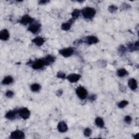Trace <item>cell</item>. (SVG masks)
<instances>
[{"instance_id":"obj_1","label":"cell","mask_w":139,"mask_h":139,"mask_svg":"<svg viewBox=\"0 0 139 139\" xmlns=\"http://www.w3.org/2000/svg\"><path fill=\"white\" fill-rule=\"evenodd\" d=\"M83 17L86 19H91L96 15V10L91 7H85L81 10Z\"/></svg>"},{"instance_id":"obj_2","label":"cell","mask_w":139,"mask_h":139,"mask_svg":"<svg viewBox=\"0 0 139 139\" xmlns=\"http://www.w3.org/2000/svg\"><path fill=\"white\" fill-rule=\"evenodd\" d=\"M76 94L77 96L82 100H85L88 96V91L83 87H79L76 89Z\"/></svg>"},{"instance_id":"obj_3","label":"cell","mask_w":139,"mask_h":139,"mask_svg":"<svg viewBox=\"0 0 139 139\" xmlns=\"http://www.w3.org/2000/svg\"><path fill=\"white\" fill-rule=\"evenodd\" d=\"M18 114L23 120H27L31 115V112L28 108L23 107L19 109L18 110Z\"/></svg>"},{"instance_id":"obj_4","label":"cell","mask_w":139,"mask_h":139,"mask_svg":"<svg viewBox=\"0 0 139 139\" xmlns=\"http://www.w3.org/2000/svg\"><path fill=\"white\" fill-rule=\"evenodd\" d=\"M10 138L12 139H23L25 138V134L22 131L16 130L11 132Z\"/></svg>"},{"instance_id":"obj_5","label":"cell","mask_w":139,"mask_h":139,"mask_svg":"<svg viewBox=\"0 0 139 139\" xmlns=\"http://www.w3.org/2000/svg\"><path fill=\"white\" fill-rule=\"evenodd\" d=\"M59 54L61 55L65 58H68L71 57L74 53V50L72 47L65 48L59 51Z\"/></svg>"},{"instance_id":"obj_6","label":"cell","mask_w":139,"mask_h":139,"mask_svg":"<svg viewBox=\"0 0 139 139\" xmlns=\"http://www.w3.org/2000/svg\"><path fill=\"white\" fill-rule=\"evenodd\" d=\"M44 66H45V65L43 59H37V61H35L32 64V68L33 69L37 70L42 69Z\"/></svg>"},{"instance_id":"obj_7","label":"cell","mask_w":139,"mask_h":139,"mask_svg":"<svg viewBox=\"0 0 139 139\" xmlns=\"http://www.w3.org/2000/svg\"><path fill=\"white\" fill-rule=\"evenodd\" d=\"M34 21V19L28 15H25L21 17L20 20V22L23 25H27L29 23L32 24L33 23Z\"/></svg>"},{"instance_id":"obj_8","label":"cell","mask_w":139,"mask_h":139,"mask_svg":"<svg viewBox=\"0 0 139 139\" xmlns=\"http://www.w3.org/2000/svg\"><path fill=\"white\" fill-rule=\"evenodd\" d=\"M99 42V39L95 36H88L85 38L84 40V43H85L88 45L95 44Z\"/></svg>"},{"instance_id":"obj_9","label":"cell","mask_w":139,"mask_h":139,"mask_svg":"<svg viewBox=\"0 0 139 139\" xmlns=\"http://www.w3.org/2000/svg\"><path fill=\"white\" fill-rule=\"evenodd\" d=\"M81 78V76L79 74H72L69 75L68 77H67V79L68 80L71 82V83H76L77 82L80 78Z\"/></svg>"},{"instance_id":"obj_10","label":"cell","mask_w":139,"mask_h":139,"mask_svg":"<svg viewBox=\"0 0 139 139\" xmlns=\"http://www.w3.org/2000/svg\"><path fill=\"white\" fill-rule=\"evenodd\" d=\"M57 128L59 132L61 133H65L68 130V127L67 124L64 121H61L58 124Z\"/></svg>"},{"instance_id":"obj_11","label":"cell","mask_w":139,"mask_h":139,"mask_svg":"<svg viewBox=\"0 0 139 139\" xmlns=\"http://www.w3.org/2000/svg\"><path fill=\"white\" fill-rule=\"evenodd\" d=\"M40 29V25L38 23H32L28 27V30L33 34H36Z\"/></svg>"},{"instance_id":"obj_12","label":"cell","mask_w":139,"mask_h":139,"mask_svg":"<svg viewBox=\"0 0 139 139\" xmlns=\"http://www.w3.org/2000/svg\"><path fill=\"white\" fill-rule=\"evenodd\" d=\"M75 21V20L74 19H73L72 18H71L70 20L68 21L67 22L63 23L61 26L62 29L63 31H68L70 30L71 27L72 25L74 23Z\"/></svg>"},{"instance_id":"obj_13","label":"cell","mask_w":139,"mask_h":139,"mask_svg":"<svg viewBox=\"0 0 139 139\" xmlns=\"http://www.w3.org/2000/svg\"><path fill=\"white\" fill-rule=\"evenodd\" d=\"M9 33L6 29L2 30L0 32V39L2 41H7L9 38Z\"/></svg>"},{"instance_id":"obj_14","label":"cell","mask_w":139,"mask_h":139,"mask_svg":"<svg viewBox=\"0 0 139 139\" xmlns=\"http://www.w3.org/2000/svg\"><path fill=\"white\" fill-rule=\"evenodd\" d=\"M43 60L44 61L45 66H48L51 65V64H53L55 62L56 58L54 56H52L51 55H48L45 58H44Z\"/></svg>"},{"instance_id":"obj_15","label":"cell","mask_w":139,"mask_h":139,"mask_svg":"<svg viewBox=\"0 0 139 139\" xmlns=\"http://www.w3.org/2000/svg\"><path fill=\"white\" fill-rule=\"evenodd\" d=\"M128 84L129 88L133 91H135L137 88V83L134 78H130L128 81Z\"/></svg>"},{"instance_id":"obj_16","label":"cell","mask_w":139,"mask_h":139,"mask_svg":"<svg viewBox=\"0 0 139 139\" xmlns=\"http://www.w3.org/2000/svg\"><path fill=\"white\" fill-rule=\"evenodd\" d=\"M18 112V111L16 110H10L7 112L5 115V117L7 119H8L10 120H14L16 117V115Z\"/></svg>"},{"instance_id":"obj_17","label":"cell","mask_w":139,"mask_h":139,"mask_svg":"<svg viewBox=\"0 0 139 139\" xmlns=\"http://www.w3.org/2000/svg\"><path fill=\"white\" fill-rule=\"evenodd\" d=\"M32 41L38 46H41L45 42V40L42 37H37L33 39Z\"/></svg>"},{"instance_id":"obj_18","label":"cell","mask_w":139,"mask_h":139,"mask_svg":"<svg viewBox=\"0 0 139 139\" xmlns=\"http://www.w3.org/2000/svg\"><path fill=\"white\" fill-rule=\"evenodd\" d=\"M128 48L130 52H133L135 51H138L139 49L138 42L136 41L134 43H130L128 45Z\"/></svg>"},{"instance_id":"obj_19","label":"cell","mask_w":139,"mask_h":139,"mask_svg":"<svg viewBox=\"0 0 139 139\" xmlns=\"http://www.w3.org/2000/svg\"><path fill=\"white\" fill-rule=\"evenodd\" d=\"M95 124L97 126L100 128H103L104 127V122L101 117H98L95 119Z\"/></svg>"},{"instance_id":"obj_20","label":"cell","mask_w":139,"mask_h":139,"mask_svg":"<svg viewBox=\"0 0 139 139\" xmlns=\"http://www.w3.org/2000/svg\"><path fill=\"white\" fill-rule=\"evenodd\" d=\"M14 82V79L10 76L5 77L2 81V84L3 85H9Z\"/></svg>"},{"instance_id":"obj_21","label":"cell","mask_w":139,"mask_h":139,"mask_svg":"<svg viewBox=\"0 0 139 139\" xmlns=\"http://www.w3.org/2000/svg\"><path fill=\"white\" fill-rule=\"evenodd\" d=\"M128 74V72L124 69H120L118 70V71H117V75L120 77H123Z\"/></svg>"},{"instance_id":"obj_22","label":"cell","mask_w":139,"mask_h":139,"mask_svg":"<svg viewBox=\"0 0 139 139\" xmlns=\"http://www.w3.org/2000/svg\"><path fill=\"white\" fill-rule=\"evenodd\" d=\"M41 88V85L39 84H37V83L33 84L31 86V90L33 92H38V91L40 90Z\"/></svg>"},{"instance_id":"obj_23","label":"cell","mask_w":139,"mask_h":139,"mask_svg":"<svg viewBox=\"0 0 139 139\" xmlns=\"http://www.w3.org/2000/svg\"><path fill=\"white\" fill-rule=\"evenodd\" d=\"M81 13V10H79L77 9H75L72 13V14H71L72 15V18L73 19H74L75 20H76L77 19H78L79 17V15H80Z\"/></svg>"},{"instance_id":"obj_24","label":"cell","mask_w":139,"mask_h":139,"mask_svg":"<svg viewBox=\"0 0 139 139\" xmlns=\"http://www.w3.org/2000/svg\"><path fill=\"white\" fill-rule=\"evenodd\" d=\"M129 102L126 100H123L121 101L120 103H118L117 104L118 107L120 109H123L125 108L128 104Z\"/></svg>"},{"instance_id":"obj_25","label":"cell","mask_w":139,"mask_h":139,"mask_svg":"<svg viewBox=\"0 0 139 139\" xmlns=\"http://www.w3.org/2000/svg\"><path fill=\"white\" fill-rule=\"evenodd\" d=\"M91 133H92V130L89 128H85L84 130V135L86 137L90 136Z\"/></svg>"},{"instance_id":"obj_26","label":"cell","mask_w":139,"mask_h":139,"mask_svg":"<svg viewBox=\"0 0 139 139\" xmlns=\"http://www.w3.org/2000/svg\"><path fill=\"white\" fill-rule=\"evenodd\" d=\"M117 7L115 5H111L108 7V10L111 13H114L117 10Z\"/></svg>"},{"instance_id":"obj_27","label":"cell","mask_w":139,"mask_h":139,"mask_svg":"<svg viewBox=\"0 0 139 139\" xmlns=\"http://www.w3.org/2000/svg\"><path fill=\"white\" fill-rule=\"evenodd\" d=\"M126 48H125L123 45H121L118 48V53L121 55H123V53H124L126 51Z\"/></svg>"},{"instance_id":"obj_28","label":"cell","mask_w":139,"mask_h":139,"mask_svg":"<svg viewBox=\"0 0 139 139\" xmlns=\"http://www.w3.org/2000/svg\"><path fill=\"white\" fill-rule=\"evenodd\" d=\"M57 77L58 78H61V79H65L66 78V75L65 73L60 71L58 72L57 74Z\"/></svg>"},{"instance_id":"obj_29","label":"cell","mask_w":139,"mask_h":139,"mask_svg":"<svg viewBox=\"0 0 139 139\" xmlns=\"http://www.w3.org/2000/svg\"><path fill=\"white\" fill-rule=\"evenodd\" d=\"M14 92H13V91H11V90H8L5 93L6 97H8V98H12L13 96H14Z\"/></svg>"},{"instance_id":"obj_30","label":"cell","mask_w":139,"mask_h":139,"mask_svg":"<svg viewBox=\"0 0 139 139\" xmlns=\"http://www.w3.org/2000/svg\"><path fill=\"white\" fill-rule=\"evenodd\" d=\"M132 121V118L130 116H126L124 117V122L127 124H130Z\"/></svg>"},{"instance_id":"obj_31","label":"cell","mask_w":139,"mask_h":139,"mask_svg":"<svg viewBox=\"0 0 139 139\" xmlns=\"http://www.w3.org/2000/svg\"><path fill=\"white\" fill-rule=\"evenodd\" d=\"M83 43H84L83 40H82V39H77V40H76V41H75V42H74V44L75 45L78 46L80 44H82Z\"/></svg>"},{"instance_id":"obj_32","label":"cell","mask_w":139,"mask_h":139,"mask_svg":"<svg viewBox=\"0 0 139 139\" xmlns=\"http://www.w3.org/2000/svg\"><path fill=\"white\" fill-rule=\"evenodd\" d=\"M131 8L130 5H129L128 4H125L124 3L121 5V9H122V10H125V9H128Z\"/></svg>"},{"instance_id":"obj_33","label":"cell","mask_w":139,"mask_h":139,"mask_svg":"<svg viewBox=\"0 0 139 139\" xmlns=\"http://www.w3.org/2000/svg\"><path fill=\"white\" fill-rule=\"evenodd\" d=\"M96 99V95H92L89 98V100L91 102H93V101H95Z\"/></svg>"},{"instance_id":"obj_34","label":"cell","mask_w":139,"mask_h":139,"mask_svg":"<svg viewBox=\"0 0 139 139\" xmlns=\"http://www.w3.org/2000/svg\"><path fill=\"white\" fill-rule=\"evenodd\" d=\"M63 90L60 89V90H58V91H57V92H56V95L57 96H61L63 94Z\"/></svg>"},{"instance_id":"obj_35","label":"cell","mask_w":139,"mask_h":139,"mask_svg":"<svg viewBox=\"0 0 139 139\" xmlns=\"http://www.w3.org/2000/svg\"><path fill=\"white\" fill-rule=\"evenodd\" d=\"M49 2V1H46V0H41V1L39 2V4H45Z\"/></svg>"},{"instance_id":"obj_36","label":"cell","mask_w":139,"mask_h":139,"mask_svg":"<svg viewBox=\"0 0 139 139\" xmlns=\"http://www.w3.org/2000/svg\"><path fill=\"white\" fill-rule=\"evenodd\" d=\"M134 138H136V139H137L138 138V134L137 133V134H136L135 136H134Z\"/></svg>"}]
</instances>
